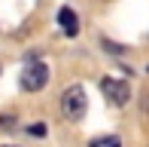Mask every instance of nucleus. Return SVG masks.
Here are the masks:
<instances>
[{
	"instance_id": "f257e3e1",
	"label": "nucleus",
	"mask_w": 149,
	"mask_h": 147,
	"mask_svg": "<svg viewBox=\"0 0 149 147\" xmlns=\"http://www.w3.org/2000/svg\"><path fill=\"white\" fill-rule=\"evenodd\" d=\"M85 107H88V98H85V89L82 86H67L61 92V110L70 123H79L85 117Z\"/></svg>"
},
{
	"instance_id": "423d86ee",
	"label": "nucleus",
	"mask_w": 149,
	"mask_h": 147,
	"mask_svg": "<svg viewBox=\"0 0 149 147\" xmlns=\"http://www.w3.org/2000/svg\"><path fill=\"white\" fill-rule=\"evenodd\" d=\"M28 132H31V135H46V126H40V123H37V126H31Z\"/></svg>"
},
{
	"instance_id": "39448f33",
	"label": "nucleus",
	"mask_w": 149,
	"mask_h": 147,
	"mask_svg": "<svg viewBox=\"0 0 149 147\" xmlns=\"http://www.w3.org/2000/svg\"><path fill=\"white\" fill-rule=\"evenodd\" d=\"M91 144H107V147H119V138H116V135H100V138H94Z\"/></svg>"
},
{
	"instance_id": "20e7f679",
	"label": "nucleus",
	"mask_w": 149,
	"mask_h": 147,
	"mask_svg": "<svg viewBox=\"0 0 149 147\" xmlns=\"http://www.w3.org/2000/svg\"><path fill=\"white\" fill-rule=\"evenodd\" d=\"M58 25H61V31H64L67 37L79 34V18H76V12H73L70 6H61L58 9Z\"/></svg>"
},
{
	"instance_id": "f03ea898",
	"label": "nucleus",
	"mask_w": 149,
	"mask_h": 147,
	"mask_svg": "<svg viewBox=\"0 0 149 147\" xmlns=\"http://www.w3.org/2000/svg\"><path fill=\"white\" fill-rule=\"evenodd\" d=\"M18 83H22V89H28V92L43 89V86L49 83V68H46L43 61H31V64H24L22 77H18Z\"/></svg>"
},
{
	"instance_id": "7ed1b4c3",
	"label": "nucleus",
	"mask_w": 149,
	"mask_h": 147,
	"mask_svg": "<svg viewBox=\"0 0 149 147\" xmlns=\"http://www.w3.org/2000/svg\"><path fill=\"white\" fill-rule=\"evenodd\" d=\"M100 92H104L116 107L128 104V98H131V86H128L125 80H104V83H100Z\"/></svg>"
}]
</instances>
